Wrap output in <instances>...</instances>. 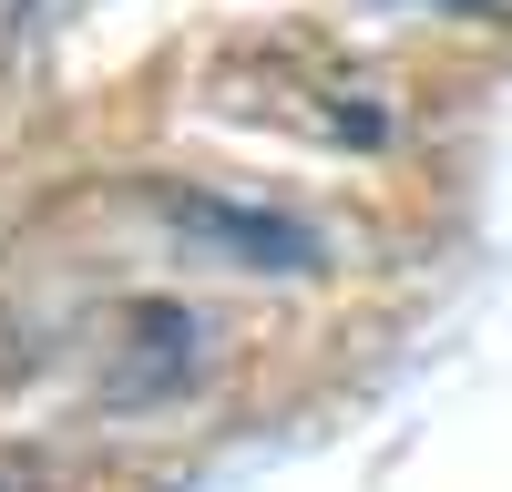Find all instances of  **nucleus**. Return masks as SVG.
<instances>
[{"instance_id": "1", "label": "nucleus", "mask_w": 512, "mask_h": 492, "mask_svg": "<svg viewBox=\"0 0 512 492\" xmlns=\"http://www.w3.org/2000/svg\"><path fill=\"white\" fill-rule=\"evenodd\" d=\"M113 205L175 277H226V287H267V298H318V287L349 277V236H338L328 205L256 185V175L144 164V175L113 185Z\"/></svg>"}, {"instance_id": "2", "label": "nucleus", "mask_w": 512, "mask_h": 492, "mask_svg": "<svg viewBox=\"0 0 512 492\" xmlns=\"http://www.w3.org/2000/svg\"><path fill=\"white\" fill-rule=\"evenodd\" d=\"M52 369L103 431H164L236 380V318L185 277H123L62 318Z\"/></svg>"}, {"instance_id": "3", "label": "nucleus", "mask_w": 512, "mask_h": 492, "mask_svg": "<svg viewBox=\"0 0 512 492\" xmlns=\"http://www.w3.org/2000/svg\"><path fill=\"white\" fill-rule=\"evenodd\" d=\"M205 103L236 134H267L328 164H400L410 154V93L379 62L338 52L318 31H256L205 62Z\"/></svg>"}, {"instance_id": "4", "label": "nucleus", "mask_w": 512, "mask_h": 492, "mask_svg": "<svg viewBox=\"0 0 512 492\" xmlns=\"http://www.w3.org/2000/svg\"><path fill=\"white\" fill-rule=\"evenodd\" d=\"M400 21H451V31H512V0H369Z\"/></svg>"}, {"instance_id": "5", "label": "nucleus", "mask_w": 512, "mask_h": 492, "mask_svg": "<svg viewBox=\"0 0 512 492\" xmlns=\"http://www.w3.org/2000/svg\"><path fill=\"white\" fill-rule=\"evenodd\" d=\"M0 492H41V482H21V472H0Z\"/></svg>"}]
</instances>
